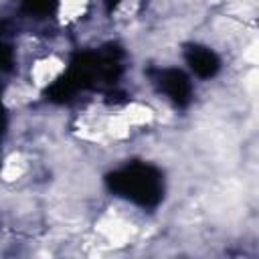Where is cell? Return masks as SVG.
<instances>
[{
  "label": "cell",
  "instance_id": "52a82bcc",
  "mask_svg": "<svg viewBox=\"0 0 259 259\" xmlns=\"http://www.w3.org/2000/svg\"><path fill=\"white\" fill-rule=\"evenodd\" d=\"M4 130H6V113H4V105H2V91H0V144L4 138Z\"/></svg>",
  "mask_w": 259,
  "mask_h": 259
},
{
  "label": "cell",
  "instance_id": "277c9868",
  "mask_svg": "<svg viewBox=\"0 0 259 259\" xmlns=\"http://www.w3.org/2000/svg\"><path fill=\"white\" fill-rule=\"evenodd\" d=\"M184 61H186L188 69L200 79H210L221 69L219 55L204 45H186L184 47Z\"/></svg>",
  "mask_w": 259,
  "mask_h": 259
},
{
  "label": "cell",
  "instance_id": "ba28073f",
  "mask_svg": "<svg viewBox=\"0 0 259 259\" xmlns=\"http://www.w3.org/2000/svg\"><path fill=\"white\" fill-rule=\"evenodd\" d=\"M119 2H121V0H105V8L111 12V10H113V8H115Z\"/></svg>",
  "mask_w": 259,
  "mask_h": 259
},
{
  "label": "cell",
  "instance_id": "3957f363",
  "mask_svg": "<svg viewBox=\"0 0 259 259\" xmlns=\"http://www.w3.org/2000/svg\"><path fill=\"white\" fill-rule=\"evenodd\" d=\"M152 85L166 95V99L184 109L190 105L192 101V83L188 79V75L182 69H174V67H166V69H150L148 71Z\"/></svg>",
  "mask_w": 259,
  "mask_h": 259
},
{
  "label": "cell",
  "instance_id": "7a4b0ae2",
  "mask_svg": "<svg viewBox=\"0 0 259 259\" xmlns=\"http://www.w3.org/2000/svg\"><path fill=\"white\" fill-rule=\"evenodd\" d=\"M107 188L136 206L156 208L164 198V174L148 162H127L105 176Z\"/></svg>",
  "mask_w": 259,
  "mask_h": 259
},
{
  "label": "cell",
  "instance_id": "6da1fadb",
  "mask_svg": "<svg viewBox=\"0 0 259 259\" xmlns=\"http://www.w3.org/2000/svg\"><path fill=\"white\" fill-rule=\"evenodd\" d=\"M121 55L123 53L117 47H107L101 51H85L75 55L67 73L47 89V99L53 103H67L79 91L113 85L123 69Z\"/></svg>",
  "mask_w": 259,
  "mask_h": 259
},
{
  "label": "cell",
  "instance_id": "8992f818",
  "mask_svg": "<svg viewBox=\"0 0 259 259\" xmlns=\"http://www.w3.org/2000/svg\"><path fill=\"white\" fill-rule=\"evenodd\" d=\"M14 67V49L12 45L6 40V34L0 32V71H12Z\"/></svg>",
  "mask_w": 259,
  "mask_h": 259
},
{
  "label": "cell",
  "instance_id": "5b68a950",
  "mask_svg": "<svg viewBox=\"0 0 259 259\" xmlns=\"http://www.w3.org/2000/svg\"><path fill=\"white\" fill-rule=\"evenodd\" d=\"M18 2L26 14L36 16V18H45L53 14L57 8V0H18Z\"/></svg>",
  "mask_w": 259,
  "mask_h": 259
}]
</instances>
